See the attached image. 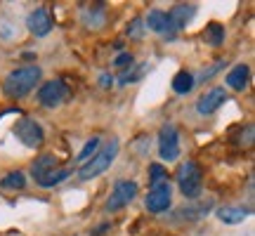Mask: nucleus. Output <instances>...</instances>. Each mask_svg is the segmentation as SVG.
Here are the masks:
<instances>
[{"label":"nucleus","instance_id":"obj_5","mask_svg":"<svg viewBox=\"0 0 255 236\" xmlns=\"http://www.w3.org/2000/svg\"><path fill=\"white\" fill-rule=\"evenodd\" d=\"M158 154L168 163L180 158V135H177V127L173 123H165L158 130Z\"/></svg>","mask_w":255,"mask_h":236},{"label":"nucleus","instance_id":"obj_3","mask_svg":"<svg viewBox=\"0 0 255 236\" xmlns=\"http://www.w3.org/2000/svg\"><path fill=\"white\" fill-rule=\"evenodd\" d=\"M177 184H180V191H182L184 199L194 201L201 194L203 180H201L199 165L194 163V161H187V163H182L177 168Z\"/></svg>","mask_w":255,"mask_h":236},{"label":"nucleus","instance_id":"obj_25","mask_svg":"<svg viewBox=\"0 0 255 236\" xmlns=\"http://www.w3.org/2000/svg\"><path fill=\"white\" fill-rule=\"evenodd\" d=\"M100 81H102V85H104V88H109L111 83H114V78H111V76H107V73H104V76H102Z\"/></svg>","mask_w":255,"mask_h":236},{"label":"nucleus","instance_id":"obj_16","mask_svg":"<svg viewBox=\"0 0 255 236\" xmlns=\"http://www.w3.org/2000/svg\"><path fill=\"white\" fill-rule=\"evenodd\" d=\"M146 28H151L154 33H168V12L163 9H151L144 19Z\"/></svg>","mask_w":255,"mask_h":236},{"label":"nucleus","instance_id":"obj_9","mask_svg":"<svg viewBox=\"0 0 255 236\" xmlns=\"http://www.w3.org/2000/svg\"><path fill=\"white\" fill-rule=\"evenodd\" d=\"M196 14V5H175L168 12V36H173L175 31H182Z\"/></svg>","mask_w":255,"mask_h":236},{"label":"nucleus","instance_id":"obj_4","mask_svg":"<svg viewBox=\"0 0 255 236\" xmlns=\"http://www.w3.org/2000/svg\"><path fill=\"white\" fill-rule=\"evenodd\" d=\"M12 132L28 149H38V146L45 142V132H43L40 123H36L33 118H19L17 123H14V127H12Z\"/></svg>","mask_w":255,"mask_h":236},{"label":"nucleus","instance_id":"obj_7","mask_svg":"<svg viewBox=\"0 0 255 236\" xmlns=\"http://www.w3.org/2000/svg\"><path fill=\"white\" fill-rule=\"evenodd\" d=\"M170 201H173V189H170V182H163V184H156L149 189L144 199V206L149 213H165L170 208Z\"/></svg>","mask_w":255,"mask_h":236},{"label":"nucleus","instance_id":"obj_17","mask_svg":"<svg viewBox=\"0 0 255 236\" xmlns=\"http://www.w3.org/2000/svg\"><path fill=\"white\" fill-rule=\"evenodd\" d=\"M194 85H196V78H194L189 71L175 73V78H173V90L177 92V95H189V92L194 90Z\"/></svg>","mask_w":255,"mask_h":236},{"label":"nucleus","instance_id":"obj_6","mask_svg":"<svg viewBox=\"0 0 255 236\" xmlns=\"http://www.w3.org/2000/svg\"><path fill=\"white\" fill-rule=\"evenodd\" d=\"M137 191H139L137 182H132V180H121V182H116V187H114L109 201H107V210L116 213V210L130 206V203H132V199L137 196Z\"/></svg>","mask_w":255,"mask_h":236},{"label":"nucleus","instance_id":"obj_22","mask_svg":"<svg viewBox=\"0 0 255 236\" xmlns=\"http://www.w3.org/2000/svg\"><path fill=\"white\" fill-rule=\"evenodd\" d=\"M149 180H151V187L168 182V173L163 170V165H158V163H151V165H149Z\"/></svg>","mask_w":255,"mask_h":236},{"label":"nucleus","instance_id":"obj_23","mask_svg":"<svg viewBox=\"0 0 255 236\" xmlns=\"http://www.w3.org/2000/svg\"><path fill=\"white\" fill-rule=\"evenodd\" d=\"M142 24H144V21H142L139 17L132 19V24L128 26V36H132V38H139V36H142V33H144V26H142Z\"/></svg>","mask_w":255,"mask_h":236},{"label":"nucleus","instance_id":"obj_24","mask_svg":"<svg viewBox=\"0 0 255 236\" xmlns=\"http://www.w3.org/2000/svg\"><path fill=\"white\" fill-rule=\"evenodd\" d=\"M132 62H135V59H132V55H130V52H123V55H119L116 57V66H119V69H128V66H132Z\"/></svg>","mask_w":255,"mask_h":236},{"label":"nucleus","instance_id":"obj_15","mask_svg":"<svg viewBox=\"0 0 255 236\" xmlns=\"http://www.w3.org/2000/svg\"><path fill=\"white\" fill-rule=\"evenodd\" d=\"M55 165H57V158L52 154H45V156H40V158H36L33 161V165H31V175L38 180H43V177H47V175L55 170Z\"/></svg>","mask_w":255,"mask_h":236},{"label":"nucleus","instance_id":"obj_14","mask_svg":"<svg viewBox=\"0 0 255 236\" xmlns=\"http://www.w3.org/2000/svg\"><path fill=\"white\" fill-rule=\"evenodd\" d=\"M248 76H251L248 64H239V66H234V69L227 73V85L232 90H244L248 85Z\"/></svg>","mask_w":255,"mask_h":236},{"label":"nucleus","instance_id":"obj_13","mask_svg":"<svg viewBox=\"0 0 255 236\" xmlns=\"http://www.w3.org/2000/svg\"><path fill=\"white\" fill-rule=\"evenodd\" d=\"M215 215L225 225H239V222H244L251 215V208H244V206H222V208H218Z\"/></svg>","mask_w":255,"mask_h":236},{"label":"nucleus","instance_id":"obj_21","mask_svg":"<svg viewBox=\"0 0 255 236\" xmlns=\"http://www.w3.org/2000/svg\"><path fill=\"white\" fill-rule=\"evenodd\" d=\"M97 149H100V137H92V139H88V144L81 149V154H78V163H88L90 161V156L97 154Z\"/></svg>","mask_w":255,"mask_h":236},{"label":"nucleus","instance_id":"obj_12","mask_svg":"<svg viewBox=\"0 0 255 236\" xmlns=\"http://www.w3.org/2000/svg\"><path fill=\"white\" fill-rule=\"evenodd\" d=\"M213 199H206V201H199V203H191V206H182V208L177 210L175 215H177V222H196V220L206 218L210 210H213Z\"/></svg>","mask_w":255,"mask_h":236},{"label":"nucleus","instance_id":"obj_18","mask_svg":"<svg viewBox=\"0 0 255 236\" xmlns=\"http://www.w3.org/2000/svg\"><path fill=\"white\" fill-rule=\"evenodd\" d=\"M203 40L213 47H220L225 43V26H220V24H208L206 31H203Z\"/></svg>","mask_w":255,"mask_h":236},{"label":"nucleus","instance_id":"obj_2","mask_svg":"<svg viewBox=\"0 0 255 236\" xmlns=\"http://www.w3.org/2000/svg\"><path fill=\"white\" fill-rule=\"evenodd\" d=\"M119 139H111L109 144H104L102 149H97V154L92 156L88 163L81 165V170H78V177H81L83 182L88 180H95L97 175H102L104 170H109V165L116 161V156H119Z\"/></svg>","mask_w":255,"mask_h":236},{"label":"nucleus","instance_id":"obj_1","mask_svg":"<svg viewBox=\"0 0 255 236\" xmlns=\"http://www.w3.org/2000/svg\"><path fill=\"white\" fill-rule=\"evenodd\" d=\"M40 78H43V69L40 66H36V64L19 66V69L7 73V78L2 83V90H5L9 100H21L40 83Z\"/></svg>","mask_w":255,"mask_h":236},{"label":"nucleus","instance_id":"obj_10","mask_svg":"<svg viewBox=\"0 0 255 236\" xmlns=\"http://www.w3.org/2000/svg\"><path fill=\"white\" fill-rule=\"evenodd\" d=\"M26 26L33 36H38V38L47 36V33L52 31V14H50V9L47 7L33 9V12L26 17Z\"/></svg>","mask_w":255,"mask_h":236},{"label":"nucleus","instance_id":"obj_8","mask_svg":"<svg viewBox=\"0 0 255 236\" xmlns=\"http://www.w3.org/2000/svg\"><path fill=\"white\" fill-rule=\"evenodd\" d=\"M69 97V88H66V83L64 81H47L40 85V90H38V102L43 104V107H59L64 100Z\"/></svg>","mask_w":255,"mask_h":236},{"label":"nucleus","instance_id":"obj_11","mask_svg":"<svg viewBox=\"0 0 255 236\" xmlns=\"http://www.w3.org/2000/svg\"><path fill=\"white\" fill-rule=\"evenodd\" d=\"M225 102H227V90H225V88H213V90H208L196 102V109H199L201 116H210V114H215Z\"/></svg>","mask_w":255,"mask_h":236},{"label":"nucleus","instance_id":"obj_20","mask_svg":"<svg viewBox=\"0 0 255 236\" xmlns=\"http://www.w3.org/2000/svg\"><path fill=\"white\" fill-rule=\"evenodd\" d=\"M0 187L2 189H24L26 187V177H24V173H9L5 175L2 180H0Z\"/></svg>","mask_w":255,"mask_h":236},{"label":"nucleus","instance_id":"obj_19","mask_svg":"<svg viewBox=\"0 0 255 236\" xmlns=\"http://www.w3.org/2000/svg\"><path fill=\"white\" fill-rule=\"evenodd\" d=\"M69 177H71V170H69V168H64V170H52V173L47 175V177L38 180V184H40V187H45V189H50V187H57V184H62V182L69 180Z\"/></svg>","mask_w":255,"mask_h":236}]
</instances>
